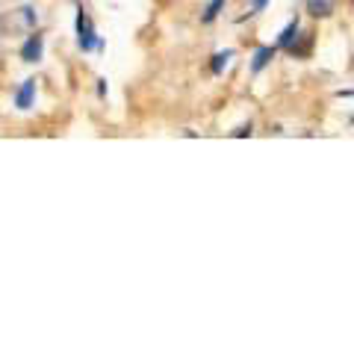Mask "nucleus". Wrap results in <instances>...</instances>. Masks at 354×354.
<instances>
[{"instance_id": "nucleus-1", "label": "nucleus", "mask_w": 354, "mask_h": 354, "mask_svg": "<svg viewBox=\"0 0 354 354\" xmlns=\"http://www.w3.org/2000/svg\"><path fill=\"white\" fill-rule=\"evenodd\" d=\"M77 44H80V50H95L97 44H101L95 27H92V18H88L83 9L77 12Z\"/></svg>"}, {"instance_id": "nucleus-2", "label": "nucleus", "mask_w": 354, "mask_h": 354, "mask_svg": "<svg viewBox=\"0 0 354 354\" xmlns=\"http://www.w3.org/2000/svg\"><path fill=\"white\" fill-rule=\"evenodd\" d=\"M41 50H44V39L36 32V36H30L24 41V48H21V59H24V62H39L41 59Z\"/></svg>"}, {"instance_id": "nucleus-3", "label": "nucleus", "mask_w": 354, "mask_h": 354, "mask_svg": "<svg viewBox=\"0 0 354 354\" xmlns=\"http://www.w3.org/2000/svg\"><path fill=\"white\" fill-rule=\"evenodd\" d=\"M32 97H36V80H24V86H21L18 95H15V106L18 109H30Z\"/></svg>"}, {"instance_id": "nucleus-4", "label": "nucleus", "mask_w": 354, "mask_h": 354, "mask_svg": "<svg viewBox=\"0 0 354 354\" xmlns=\"http://www.w3.org/2000/svg\"><path fill=\"white\" fill-rule=\"evenodd\" d=\"M307 12L313 18H328L334 12V0H307Z\"/></svg>"}, {"instance_id": "nucleus-5", "label": "nucleus", "mask_w": 354, "mask_h": 354, "mask_svg": "<svg viewBox=\"0 0 354 354\" xmlns=\"http://www.w3.org/2000/svg\"><path fill=\"white\" fill-rule=\"evenodd\" d=\"M272 57H274V48H260L257 53H254V65H251V68H254V71H263L266 65H269Z\"/></svg>"}, {"instance_id": "nucleus-6", "label": "nucleus", "mask_w": 354, "mask_h": 354, "mask_svg": "<svg viewBox=\"0 0 354 354\" xmlns=\"http://www.w3.org/2000/svg\"><path fill=\"white\" fill-rule=\"evenodd\" d=\"M295 32H298V24H295V21H292V24H290V27H286V30L281 32V41H278V48H290V44H292V36H295Z\"/></svg>"}, {"instance_id": "nucleus-7", "label": "nucleus", "mask_w": 354, "mask_h": 354, "mask_svg": "<svg viewBox=\"0 0 354 354\" xmlns=\"http://www.w3.org/2000/svg\"><path fill=\"white\" fill-rule=\"evenodd\" d=\"M225 6V0H213V3L207 6V12H204V24H209V21H213L216 15H218V9Z\"/></svg>"}, {"instance_id": "nucleus-8", "label": "nucleus", "mask_w": 354, "mask_h": 354, "mask_svg": "<svg viewBox=\"0 0 354 354\" xmlns=\"http://www.w3.org/2000/svg\"><path fill=\"white\" fill-rule=\"evenodd\" d=\"M227 59H230V53H218L216 62H213V71L218 74V71H221V65H227Z\"/></svg>"}, {"instance_id": "nucleus-9", "label": "nucleus", "mask_w": 354, "mask_h": 354, "mask_svg": "<svg viewBox=\"0 0 354 354\" xmlns=\"http://www.w3.org/2000/svg\"><path fill=\"white\" fill-rule=\"evenodd\" d=\"M263 6H266V0H254V9H257V12H260Z\"/></svg>"}]
</instances>
